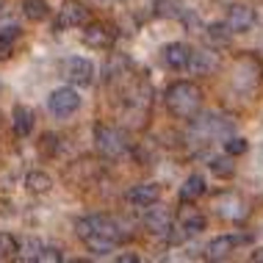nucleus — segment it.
<instances>
[{"instance_id":"obj_1","label":"nucleus","mask_w":263,"mask_h":263,"mask_svg":"<svg viewBox=\"0 0 263 263\" xmlns=\"http://www.w3.org/2000/svg\"><path fill=\"white\" fill-rule=\"evenodd\" d=\"M75 233H78V238L86 244V250L95 252V255H108L127 238V227L119 222L117 216H108V213H89V216H81L75 222Z\"/></svg>"},{"instance_id":"obj_2","label":"nucleus","mask_w":263,"mask_h":263,"mask_svg":"<svg viewBox=\"0 0 263 263\" xmlns=\"http://www.w3.org/2000/svg\"><path fill=\"white\" fill-rule=\"evenodd\" d=\"M227 136H233V122L216 111L194 114L191 125H189V133H186V139L194 147H208L213 141H224Z\"/></svg>"},{"instance_id":"obj_3","label":"nucleus","mask_w":263,"mask_h":263,"mask_svg":"<svg viewBox=\"0 0 263 263\" xmlns=\"http://www.w3.org/2000/svg\"><path fill=\"white\" fill-rule=\"evenodd\" d=\"M163 103H166V111L175 119H191L202 105V91L191 81H175L163 95Z\"/></svg>"},{"instance_id":"obj_4","label":"nucleus","mask_w":263,"mask_h":263,"mask_svg":"<svg viewBox=\"0 0 263 263\" xmlns=\"http://www.w3.org/2000/svg\"><path fill=\"white\" fill-rule=\"evenodd\" d=\"M95 147L103 158L117 161L130 150V136L117 125H97L95 127Z\"/></svg>"},{"instance_id":"obj_5","label":"nucleus","mask_w":263,"mask_h":263,"mask_svg":"<svg viewBox=\"0 0 263 263\" xmlns=\"http://www.w3.org/2000/svg\"><path fill=\"white\" fill-rule=\"evenodd\" d=\"M233 89L238 91V95H255V91L260 89L263 83V67L258 64V59H252V55H247V59H241L236 64V69H233Z\"/></svg>"},{"instance_id":"obj_6","label":"nucleus","mask_w":263,"mask_h":263,"mask_svg":"<svg viewBox=\"0 0 263 263\" xmlns=\"http://www.w3.org/2000/svg\"><path fill=\"white\" fill-rule=\"evenodd\" d=\"M213 211H216V216L227 219V222H241V219L250 216V205L241 194L236 191H222V194L213 200Z\"/></svg>"},{"instance_id":"obj_7","label":"nucleus","mask_w":263,"mask_h":263,"mask_svg":"<svg viewBox=\"0 0 263 263\" xmlns=\"http://www.w3.org/2000/svg\"><path fill=\"white\" fill-rule=\"evenodd\" d=\"M86 23H89L86 3H81V0H64L59 9V17H55V28L59 31H69V28H86Z\"/></svg>"},{"instance_id":"obj_8","label":"nucleus","mask_w":263,"mask_h":263,"mask_svg":"<svg viewBox=\"0 0 263 263\" xmlns=\"http://www.w3.org/2000/svg\"><path fill=\"white\" fill-rule=\"evenodd\" d=\"M47 108H50L53 117H72V114L81 108V95L72 89V86H61L50 91V97H47Z\"/></svg>"},{"instance_id":"obj_9","label":"nucleus","mask_w":263,"mask_h":263,"mask_svg":"<svg viewBox=\"0 0 263 263\" xmlns=\"http://www.w3.org/2000/svg\"><path fill=\"white\" fill-rule=\"evenodd\" d=\"M61 75L69 83H75V86H91V81H95V64L89 59H83V55H72V59H67L61 64Z\"/></svg>"},{"instance_id":"obj_10","label":"nucleus","mask_w":263,"mask_h":263,"mask_svg":"<svg viewBox=\"0 0 263 263\" xmlns=\"http://www.w3.org/2000/svg\"><path fill=\"white\" fill-rule=\"evenodd\" d=\"M144 227H147V233L155 238H166V241H172L175 236V224H172V213H169L166 208H161V205H150V211H147V216H144Z\"/></svg>"},{"instance_id":"obj_11","label":"nucleus","mask_w":263,"mask_h":263,"mask_svg":"<svg viewBox=\"0 0 263 263\" xmlns=\"http://www.w3.org/2000/svg\"><path fill=\"white\" fill-rule=\"evenodd\" d=\"M97 177H100V163L91 158H81V161L69 163V169H67V180L78 189H86L91 183H97Z\"/></svg>"},{"instance_id":"obj_12","label":"nucleus","mask_w":263,"mask_h":263,"mask_svg":"<svg viewBox=\"0 0 263 263\" xmlns=\"http://www.w3.org/2000/svg\"><path fill=\"white\" fill-rule=\"evenodd\" d=\"M224 25L230 28L233 33H247L255 28V9H250L247 3H233L227 9V17H224Z\"/></svg>"},{"instance_id":"obj_13","label":"nucleus","mask_w":263,"mask_h":263,"mask_svg":"<svg viewBox=\"0 0 263 263\" xmlns=\"http://www.w3.org/2000/svg\"><path fill=\"white\" fill-rule=\"evenodd\" d=\"M161 61L166 64V69L183 72V69H189V61H191V47H189V45H183V42H169V45L161 50Z\"/></svg>"},{"instance_id":"obj_14","label":"nucleus","mask_w":263,"mask_h":263,"mask_svg":"<svg viewBox=\"0 0 263 263\" xmlns=\"http://www.w3.org/2000/svg\"><path fill=\"white\" fill-rule=\"evenodd\" d=\"M125 200L133 208H150V205H155L161 200V186L158 183H139V186H133L125 194Z\"/></svg>"},{"instance_id":"obj_15","label":"nucleus","mask_w":263,"mask_h":263,"mask_svg":"<svg viewBox=\"0 0 263 263\" xmlns=\"http://www.w3.org/2000/svg\"><path fill=\"white\" fill-rule=\"evenodd\" d=\"M208 224L202 211L197 208H183L180 216H177V230H180V238H191V236H200Z\"/></svg>"},{"instance_id":"obj_16","label":"nucleus","mask_w":263,"mask_h":263,"mask_svg":"<svg viewBox=\"0 0 263 263\" xmlns=\"http://www.w3.org/2000/svg\"><path fill=\"white\" fill-rule=\"evenodd\" d=\"M83 45L91 47V50H108L114 45V31L103 23H86V31H83Z\"/></svg>"},{"instance_id":"obj_17","label":"nucleus","mask_w":263,"mask_h":263,"mask_svg":"<svg viewBox=\"0 0 263 263\" xmlns=\"http://www.w3.org/2000/svg\"><path fill=\"white\" fill-rule=\"evenodd\" d=\"M189 69L194 75H211V72H216V69H219V55L211 53V50H191Z\"/></svg>"},{"instance_id":"obj_18","label":"nucleus","mask_w":263,"mask_h":263,"mask_svg":"<svg viewBox=\"0 0 263 263\" xmlns=\"http://www.w3.org/2000/svg\"><path fill=\"white\" fill-rule=\"evenodd\" d=\"M11 125H14V133H17L20 139H25V136H31L33 125H36V117H33V111L28 108V105H14Z\"/></svg>"},{"instance_id":"obj_19","label":"nucleus","mask_w":263,"mask_h":263,"mask_svg":"<svg viewBox=\"0 0 263 263\" xmlns=\"http://www.w3.org/2000/svg\"><path fill=\"white\" fill-rule=\"evenodd\" d=\"M236 247H238V236H219L205 247V258L208 260H224Z\"/></svg>"},{"instance_id":"obj_20","label":"nucleus","mask_w":263,"mask_h":263,"mask_svg":"<svg viewBox=\"0 0 263 263\" xmlns=\"http://www.w3.org/2000/svg\"><path fill=\"white\" fill-rule=\"evenodd\" d=\"M205 191H208V186H205V177L194 172V175H189L186 183L180 186V200L183 202H197Z\"/></svg>"},{"instance_id":"obj_21","label":"nucleus","mask_w":263,"mask_h":263,"mask_svg":"<svg viewBox=\"0 0 263 263\" xmlns=\"http://www.w3.org/2000/svg\"><path fill=\"white\" fill-rule=\"evenodd\" d=\"M25 189L31 194H47L53 189V177L47 172H42V169H33V172L25 175Z\"/></svg>"},{"instance_id":"obj_22","label":"nucleus","mask_w":263,"mask_h":263,"mask_svg":"<svg viewBox=\"0 0 263 263\" xmlns=\"http://www.w3.org/2000/svg\"><path fill=\"white\" fill-rule=\"evenodd\" d=\"M205 39H208V45L211 47H230V42H233V31L227 28L224 23L219 25V23H213L205 28Z\"/></svg>"},{"instance_id":"obj_23","label":"nucleus","mask_w":263,"mask_h":263,"mask_svg":"<svg viewBox=\"0 0 263 263\" xmlns=\"http://www.w3.org/2000/svg\"><path fill=\"white\" fill-rule=\"evenodd\" d=\"M20 39V28L9 25V28H0V61H9L14 53V42Z\"/></svg>"},{"instance_id":"obj_24","label":"nucleus","mask_w":263,"mask_h":263,"mask_svg":"<svg viewBox=\"0 0 263 263\" xmlns=\"http://www.w3.org/2000/svg\"><path fill=\"white\" fill-rule=\"evenodd\" d=\"M153 14L161 20H172L183 14V0H153Z\"/></svg>"},{"instance_id":"obj_25","label":"nucleus","mask_w":263,"mask_h":263,"mask_svg":"<svg viewBox=\"0 0 263 263\" xmlns=\"http://www.w3.org/2000/svg\"><path fill=\"white\" fill-rule=\"evenodd\" d=\"M23 14L31 23H42V20L50 14V9H47V0H23Z\"/></svg>"},{"instance_id":"obj_26","label":"nucleus","mask_w":263,"mask_h":263,"mask_svg":"<svg viewBox=\"0 0 263 263\" xmlns=\"http://www.w3.org/2000/svg\"><path fill=\"white\" fill-rule=\"evenodd\" d=\"M208 166H211V172L219 175V177H233V172H236V166L230 163L227 155H222V158H219V155H213V158L208 161Z\"/></svg>"},{"instance_id":"obj_27","label":"nucleus","mask_w":263,"mask_h":263,"mask_svg":"<svg viewBox=\"0 0 263 263\" xmlns=\"http://www.w3.org/2000/svg\"><path fill=\"white\" fill-rule=\"evenodd\" d=\"M17 252H20V241L9 233H0V260H9Z\"/></svg>"},{"instance_id":"obj_28","label":"nucleus","mask_w":263,"mask_h":263,"mask_svg":"<svg viewBox=\"0 0 263 263\" xmlns=\"http://www.w3.org/2000/svg\"><path fill=\"white\" fill-rule=\"evenodd\" d=\"M247 139H241V136H227L224 139V153L227 155H244L247 153Z\"/></svg>"},{"instance_id":"obj_29","label":"nucleus","mask_w":263,"mask_h":263,"mask_svg":"<svg viewBox=\"0 0 263 263\" xmlns=\"http://www.w3.org/2000/svg\"><path fill=\"white\" fill-rule=\"evenodd\" d=\"M20 252H23V255H20L23 260H36L39 252H42V244H39L36 238H28L25 244H20Z\"/></svg>"},{"instance_id":"obj_30","label":"nucleus","mask_w":263,"mask_h":263,"mask_svg":"<svg viewBox=\"0 0 263 263\" xmlns=\"http://www.w3.org/2000/svg\"><path fill=\"white\" fill-rule=\"evenodd\" d=\"M36 260L39 263H59V260H64V255H61V250H55V247H42Z\"/></svg>"},{"instance_id":"obj_31","label":"nucleus","mask_w":263,"mask_h":263,"mask_svg":"<svg viewBox=\"0 0 263 263\" xmlns=\"http://www.w3.org/2000/svg\"><path fill=\"white\" fill-rule=\"evenodd\" d=\"M117 260H119V263H136V260H139V255H119Z\"/></svg>"},{"instance_id":"obj_32","label":"nucleus","mask_w":263,"mask_h":263,"mask_svg":"<svg viewBox=\"0 0 263 263\" xmlns=\"http://www.w3.org/2000/svg\"><path fill=\"white\" fill-rule=\"evenodd\" d=\"M252 260H258V263H263V247H260V250H255V252H252Z\"/></svg>"},{"instance_id":"obj_33","label":"nucleus","mask_w":263,"mask_h":263,"mask_svg":"<svg viewBox=\"0 0 263 263\" xmlns=\"http://www.w3.org/2000/svg\"><path fill=\"white\" fill-rule=\"evenodd\" d=\"M97 3H103V6H111V3H117V0H97Z\"/></svg>"},{"instance_id":"obj_34","label":"nucleus","mask_w":263,"mask_h":263,"mask_svg":"<svg viewBox=\"0 0 263 263\" xmlns=\"http://www.w3.org/2000/svg\"><path fill=\"white\" fill-rule=\"evenodd\" d=\"M0 9H3V0H0Z\"/></svg>"}]
</instances>
